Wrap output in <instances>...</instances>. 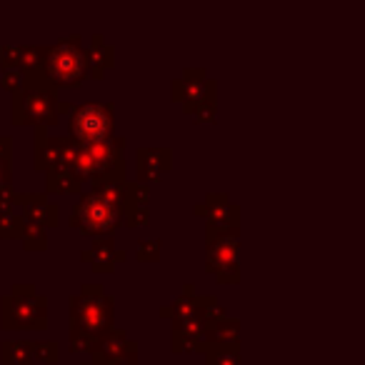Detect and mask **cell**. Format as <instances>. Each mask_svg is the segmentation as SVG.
Here are the masks:
<instances>
[{
	"label": "cell",
	"instance_id": "1",
	"mask_svg": "<svg viewBox=\"0 0 365 365\" xmlns=\"http://www.w3.org/2000/svg\"><path fill=\"white\" fill-rule=\"evenodd\" d=\"M115 328V300L101 283H83L68 298V340L71 353H91Z\"/></svg>",
	"mask_w": 365,
	"mask_h": 365
},
{
	"label": "cell",
	"instance_id": "2",
	"mask_svg": "<svg viewBox=\"0 0 365 365\" xmlns=\"http://www.w3.org/2000/svg\"><path fill=\"white\" fill-rule=\"evenodd\" d=\"M0 328L3 330H46L48 298L33 283H13L11 293L0 298Z\"/></svg>",
	"mask_w": 365,
	"mask_h": 365
},
{
	"label": "cell",
	"instance_id": "3",
	"mask_svg": "<svg viewBox=\"0 0 365 365\" xmlns=\"http://www.w3.org/2000/svg\"><path fill=\"white\" fill-rule=\"evenodd\" d=\"M43 73L56 91L81 88L83 81H88V53L83 46V38L73 33V36H66L53 46H48Z\"/></svg>",
	"mask_w": 365,
	"mask_h": 365
},
{
	"label": "cell",
	"instance_id": "4",
	"mask_svg": "<svg viewBox=\"0 0 365 365\" xmlns=\"http://www.w3.org/2000/svg\"><path fill=\"white\" fill-rule=\"evenodd\" d=\"M68 225L88 238H108L123 228V213L106 198L86 188L68 215Z\"/></svg>",
	"mask_w": 365,
	"mask_h": 365
},
{
	"label": "cell",
	"instance_id": "5",
	"mask_svg": "<svg viewBox=\"0 0 365 365\" xmlns=\"http://www.w3.org/2000/svg\"><path fill=\"white\" fill-rule=\"evenodd\" d=\"M128 140L123 135H113L106 143H93V145H78L76 160H73V170L91 182L93 178H128L125 168V153Z\"/></svg>",
	"mask_w": 365,
	"mask_h": 365
},
{
	"label": "cell",
	"instance_id": "6",
	"mask_svg": "<svg viewBox=\"0 0 365 365\" xmlns=\"http://www.w3.org/2000/svg\"><path fill=\"white\" fill-rule=\"evenodd\" d=\"M115 135V103L98 101L73 106L68 115V138L78 145H93V143H106Z\"/></svg>",
	"mask_w": 365,
	"mask_h": 365
},
{
	"label": "cell",
	"instance_id": "7",
	"mask_svg": "<svg viewBox=\"0 0 365 365\" xmlns=\"http://www.w3.org/2000/svg\"><path fill=\"white\" fill-rule=\"evenodd\" d=\"M58 103L61 91L56 88H23L11 101V123L16 128H53L61 123Z\"/></svg>",
	"mask_w": 365,
	"mask_h": 365
},
{
	"label": "cell",
	"instance_id": "8",
	"mask_svg": "<svg viewBox=\"0 0 365 365\" xmlns=\"http://www.w3.org/2000/svg\"><path fill=\"white\" fill-rule=\"evenodd\" d=\"M240 228L215 230L205 228V270L215 275V283L238 285L240 283Z\"/></svg>",
	"mask_w": 365,
	"mask_h": 365
},
{
	"label": "cell",
	"instance_id": "9",
	"mask_svg": "<svg viewBox=\"0 0 365 365\" xmlns=\"http://www.w3.org/2000/svg\"><path fill=\"white\" fill-rule=\"evenodd\" d=\"M78 143L68 135H48V128H36L33 145V168L38 173H53L73 168Z\"/></svg>",
	"mask_w": 365,
	"mask_h": 365
},
{
	"label": "cell",
	"instance_id": "10",
	"mask_svg": "<svg viewBox=\"0 0 365 365\" xmlns=\"http://www.w3.org/2000/svg\"><path fill=\"white\" fill-rule=\"evenodd\" d=\"M215 81L208 78L205 68H185L180 78L170 83V98L182 106L185 115H193L195 106L208 98H215Z\"/></svg>",
	"mask_w": 365,
	"mask_h": 365
},
{
	"label": "cell",
	"instance_id": "11",
	"mask_svg": "<svg viewBox=\"0 0 365 365\" xmlns=\"http://www.w3.org/2000/svg\"><path fill=\"white\" fill-rule=\"evenodd\" d=\"M91 365H138V343L115 325L91 350Z\"/></svg>",
	"mask_w": 365,
	"mask_h": 365
},
{
	"label": "cell",
	"instance_id": "12",
	"mask_svg": "<svg viewBox=\"0 0 365 365\" xmlns=\"http://www.w3.org/2000/svg\"><path fill=\"white\" fill-rule=\"evenodd\" d=\"M193 213L205 218V228H240V205H235L228 193H208L203 203L193 205Z\"/></svg>",
	"mask_w": 365,
	"mask_h": 365
},
{
	"label": "cell",
	"instance_id": "13",
	"mask_svg": "<svg viewBox=\"0 0 365 365\" xmlns=\"http://www.w3.org/2000/svg\"><path fill=\"white\" fill-rule=\"evenodd\" d=\"M210 323H203L200 318L175 320L170 333V350L175 355L182 353H205L210 343Z\"/></svg>",
	"mask_w": 365,
	"mask_h": 365
},
{
	"label": "cell",
	"instance_id": "14",
	"mask_svg": "<svg viewBox=\"0 0 365 365\" xmlns=\"http://www.w3.org/2000/svg\"><path fill=\"white\" fill-rule=\"evenodd\" d=\"M16 210L23 215V220L46 230L61 225V205L51 203L46 193H16Z\"/></svg>",
	"mask_w": 365,
	"mask_h": 365
},
{
	"label": "cell",
	"instance_id": "15",
	"mask_svg": "<svg viewBox=\"0 0 365 365\" xmlns=\"http://www.w3.org/2000/svg\"><path fill=\"white\" fill-rule=\"evenodd\" d=\"M81 260L91 265V270L96 275H110L118 263H125L128 260V250L118 248L113 235L93 238V243L81 250Z\"/></svg>",
	"mask_w": 365,
	"mask_h": 365
},
{
	"label": "cell",
	"instance_id": "16",
	"mask_svg": "<svg viewBox=\"0 0 365 365\" xmlns=\"http://www.w3.org/2000/svg\"><path fill=\"white\" fill-rule=\"evenodd\" d=\"M173 170V150L170 148H145L135 150V175L140 185L158 182L165 173Z\"/></svg>",
	"mask_w": 365,
	"mask_h": 365
},
{
	"label": "cell",
	"instance_id": "17",
	"mask_svg": "<svg viewBox=\"0 0 365 365\" xmlns=\"http://www.w3.org/2000/svg\"><path fill=\"white\" fill-rule=\"evenodd\" d=\"M88 53V81H101L106 71L115 66V48L106 43L103 33H93L91 41L86 46Z\"/></svg>",
	"mask_w": 365,
	"mask_h": 365
},
{
	"label": "cell",
	"instance_id": "18",
	"mask_svg": "<svg viewBox=\"0 0 365 365\" xmlns=\"http://www.w3.org/2000/svg\"><path fill=\"white\" fill-rule=\"evenodd\" d=\"M195 310H198V293H195V285L185 283L182 285V293L160 308V318L170 320V323H175V320H188V318H195Z\"/></svg>",
	"mask_w": 365,
	"mask_h": 365
},
{
	"label": "cell",
	"instance_id": "19",
	"mask_svg": "<svg viewBox=\"0 0 365 365\" xmlns=\"http://www.w3.org/2000/svg\"><path fill=\"white\" fill-rule=\"evenodd\" d=\"M86 190V180L73 168L46 173V195H81Z\"/></svg>",
	"mask_w": 365,
	"mask_h": 365
},
{
	"label": "cell",
	"instance_id": "20",
	"mask_svg": "<svg viewBox=\"0 0 365 365\" xmlns=\"http://www.w3.org/2000/svg\"><path fill=\"white\" fill-rule=\"evenodd\" d=\"M0 363L3 365H36L31 358V343H26V340H3V343H0Z\"/></svg>",
	"mask_w": 365,
	"mask_h": 365
},
{
	"label": "cell",
	"instance_id": "21",
	"mask_svg": "<svg viewBox=\"0 0 365 365\" xmlns=\"http://www.w3.org/2000/svg\"><path fill=\"white\" fill-rule=\"evenodd\" d=\"M210 343L240 345V320L238 318H230V315L225 320H218V323L210 328Z\"/></svg>",
	"mask_w": 365,
	"mask_h": 365
},
{
	"label": "cell",
	"instance_id": "22",
	"mask_svg": "<svg viewBox=\"0 0 365 365\" xmlns=\"http://www.w3.org/2000/svg\"><path fill=\"white\" fill-rule=\"evenodd\" d=\"M203 355H205V365H240V345L210 343Z\"/></svg>",
	"mask_w": 365,
	"mask_h": 365
},
{
	"label": "cell",
	"instance_id": "23",
	"mask_svg": "<svg viewBox=\"0 0 365 365\" xmlns=\"http://www.w3.org/2000/svg\"><path fill=\"white\" fill-rule=\"evenodd\" d=\"M195 318H200L203 323L215 325L218 320L228 318V310L220 303L215 295H198V310H195Z\"/></svg>",
	"mask_w": 365,
	"mask_h": 365
},
{
	"label": "cell",
	"instance_id": "24",
	"mask_svg": "<svg viewBox=\"0 0 365 365\" xmlns=\"http://www.w3.org/2000/svg\"><path fill=\"white\" fill-rule=\"evenodd\" d=\"M18 240H21L23 248H26L28 253L48 250V230L36 223H28V220H23V230H21V238Z\"/></svg>",
	"mask_w": 365,
	"mask_h": 365
},
{
	"label": "cell",
	"instance_id": "25",
	"mask_svg": "<svg viewBox=\"0 0 365 365\" xmlns=\"http://www.w3.org/2000/svg\"><path fill=\"white\" fill-rule=\"evenodd\" d=\"M46 53H48V46H21V56H18V71H21V73L43 71Z\"/></svg>",
	"mask_w": 365,
	"mask_h": 365
},
{
	"label": "cell",
	"instance_id": "26",
	"mask_svg": "<svg viewBox=\"0 0 365 365\" xmlns=\"http://www.w3.org/2000/svg\"><path fill=\"white\" fill-rule=\"evenodd\" d=\"M31 358H33V363L58 365L61 363V345H58L56 340H48V343H31Z\"/></svg>",
	"mask_w": 365,
	"mask_h": 365
},
{
	"label": "cell",
	"instance_id": "27",
	"mask_svg": "<svg viewBox=\"0 0 365 365\" xmlns=\"http://www.w3.org/2000/svg\"><path fill=\"white\" fill-rule=\"evenodd\" d=\"M23 230V215L18 213H8L0 215V240H18Z\"/></svg>",
	"mask_w": 365,
	"mask_h": 365
},
{
	"label": "cell",
	"instance_id": "28",
	"mask_svg": "<svg viewBox=\"0 0 365 365\" xmlns=\"http://www.w3.org/2000/svg\"><path fill=\"white\" fill-rule=\"evenodd\" d=\"M160 238H148V240H138V250H135V260L138 263H158L160 260Z\"/></svg>",
	"mask_w": 365,
	"mask_h": 365
},
{
	"label": "cell",
	"instance_id": "29",
	"mask_svg": "<svg viewBox=\"0 0 365 365\" xmlns=\"http://www.w3.org/2000/svg\"><path fill=\"white\" fill-rule=\"evenodd\" d=\"M193 118L195 123H215V118H218V103H215V98L198 103L193 110Z\"/></svg>",
	"mask_w": 365,
	"mask_h": 365
},
{
	"label": "cell",
	"instance_id": "30",
	"mask_svg": "<svg viewBox=\"0 0 365 365\" xmlns=\"http://www.w3.org/2000/svg\"><path fill=\"white\" fill-rule=\"evenodd\" d=\"M145 225H150V208H135L123 218V228L128 230L145 228Z\"/></svg>",
	"mask_w": 365,
	"mask_h": 365
},
{
	"label": "cell",
	"instance_id": "31",
	"mask_svg": "<svg viewBox=\"0 0 365 365\" xmlns=\"http://www.w3.org/2000/svg\"><path fill=\"white\" fill-rule=\"evenodd\" d=\"M18 56H21V46L0 48V71H18Z\"/></svg>",
	"mask_w": 365,
	"mask_h": 365
},
{
	"label": "cell",
	"instance_id": "32",
	"mask_svg": "<svg viewBox=\"0 0 365 365\" xmlns=\"http://www.w3.org/2000/svg\"><path fill=\"white\" fill-rule=\"evenodd\" d=\"M0 86H3V91L8 93H21L23 91V73L21 71H6L3 73V78H0Z\"/></svg>",
	"mask_w": 365,
	"mask_h": 365
},
{
	"label": "cell",
	"instance_id": "33",
	"mask_svg": "<svg viewBox=\"0 0 365 365\" xmlns=\"http://www.w3.org/2000/svg\"><path fill=\"white\" fill-rule=\"evenodd\" d=\"M16 213V188L13 185H3L0 188V215Z\"/></svg>",
	"mask_w": 365,
	"mask_h": 365
},
{
	"label": "cell",
	"instance_id": "34",
	"mask_svg": "<svg viewBox=\"0 0 365 365\" xmlns=\"http://www.w3.org/2000/svg\"><path fill=\"white\" fill-rule=\"evenodd\" d=\"M0 163H13V138L0 135Z\"/></svg>",
	"mask_w": 365,
	"mask_h": 365
},
{
	"label": "cell",
	"instance_id": "35",
	"mask_svg": "<svg viewBox=\"0 0 365 365\" xmlns=\"http://www.w3.org/2000/svg\"><path fill=\"white\" fill-rule=\"evenodd\" d=\"M13 185V163H0V188Z\"/></svg>",
	"mask_w": 365,
	"mask_h": 365
},
{
	"label": "cell",
	"instance_id": "36",
	"mask_svg": "<svg viewBox=\"0 0 365 365\" xmlns=\"http://www.w3.org/2000/svg\"><path fill=\"white\" fill-rule=\"evenodd\" d=\"M71 110H73V103H66V101H61L58 103V115H71Z\"/></svg>",
	"mask_w": 365,
	"mask_h": 365
},
{
	"label": "cell",
	"instance_id": "37",
	"mask_svg": "<svg viewBox=\"0 0 365 365\" xmlns=\"http://www.w3.org/2000/svg\"><path fill=\"white\" fill-rule=\"evenodd\" d=\"M83 365H86V363H83ZM88 365H91V363H88Z\"/></svg>",
	"mask_w": 365,
	"mask_h": 365
}]
</instances>
